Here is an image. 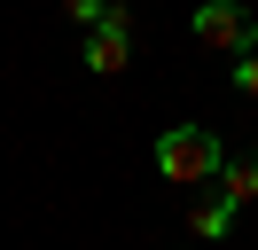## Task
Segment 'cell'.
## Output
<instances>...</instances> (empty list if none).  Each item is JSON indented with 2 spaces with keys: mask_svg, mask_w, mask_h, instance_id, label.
I'll return each instance as SVG.
<instances>
[{
  "mask_svg": "<svg viewBox=\"0 0 258 250\" xmlns=\"http://www.w3.org/2000/svg\"><path fill=\"white\" fill-rule=\"evenodd\" d=\"M188 39L211 47V55H250L258 47V8H242V0H204V8L188 16Z\"/></svg>",
  "mask_w": 258,
  "mask_h": 250,
  "instance_id": "cell-2",
  "label": "cell"
},
{
  "mask_svg": "<svg viewBox=\"0 0 258 250\" xmlns=\"http://www.w3.org/2000/svg\"><path fill=\"white\" fill-rule=\"evenodd\" d=\"M211 188H219L235 211H242V203H258V149H235V156L219 164V180H211Z\"/></svg>",
  "mask_w": 258,
  "mask_h": 250,
  "instance_id": "cell-4",
  "label": "cell"
},
{
  "mask_svg": "<svg viewBox=\"0 0 258 250\" xmlns=\"http://www.w3.org/2000/svg\"><path fill=\"white\" fill-rule=\"evenodd\" d=\"M188 227L204 234V242H227V234H235V203H227L219 188H211L204 203H188Z\"/></svg>",
  "mask_w": 258,
  "mask_h": 250,
  "instance_id": "cell-5",
  "label": "cell"
},
{
  "mask_svg": "<svg viewBox=\"0 0 258 250\" xmlns=\"http://www.w3.org/2000/svg\"><path fill=\"white\" fill-rule=\"evenodd\" d=\"M235 94H242V102H258V47H250V55H235Z\"/></svg>",
  "mask_w": 258,
  "mask_h": 250,
  "instance_id": "cell-6",
  "label": "cell"
},
{
  "mask_svg": "<svg viewBox=\"0 0 258 250\" xmlns=\"http://www.w3.org/2000/svg\"><path fill=\"white\" fill-rule=\"evenodd\" d=\"M149 164H157V180H172V188H211L219 164H227V141L211 133V125H164Z\"/></svg>",
  "mask_w": 258,
  "mask_h": 250,
  "instance_id": "cell-1",
  "label": "cell"
},
{
  "mask_svg": "<svg viewBox=\"0 0 258 250\" xmlns=\"http://www.w3.org/2000/svg\"><path fill=\"white\" fill-rule=\"evenodd\" d=\"M125 62H133V8L110 0V8L86 24V71H94V78H117Z\"/></svg>",
  "mask_w": 258,
  "mask_h": 250,
  "instance_id": "cell-3",
  "label": "cell"
},
{
  "mask_svg": "<svg viewBox=\"0 0 258 250\" xmlns=\"http://www.w3.org/2000/svg\"><path fill=\"white\" fill-rule=\"evenodd\" d=\"M102 8H110V0H63V16H71V24H79V31H86V24H94V16H102Z\"/></svg>",
  "mask_w": 258,
  "mask_h": 250,
  "instance_id": "cell-7",
  "label": "cell"
}]
</instances>
